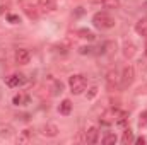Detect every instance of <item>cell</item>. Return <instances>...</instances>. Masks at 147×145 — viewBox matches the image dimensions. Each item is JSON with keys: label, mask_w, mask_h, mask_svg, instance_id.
Returning <instances> with one entry per match:
<instances>
[{"label": "cell", "mask_w": 147, "mask_h": 145, "mask_svg": "<svg viewBox=\"0 0 147 145\" xmlns=\"http://www.w3.org/2000/svg\"><path fill=\"white\" fill-rule=\"evenodd\" d=\"M142 9H144V12L147 14V2H144V5H142Z\"/></svg>", "instance_id": "obj_26"}, {"label": "cell", "mask_w": 147, "mask_h": 145, "mask_svg": "<svg viewBox=\"0 0 147 145\" xmlns=\"http://www.w3.org/2000/svg\"><path fill=\"white\" fill-rule=\"evenodd\" d=\"M41 130H43L41 133H43L45 137H50V138L57 137V135H58V132H60V130H58V126H57V125H53V123H46Z\"/></svg>", "instance_id": "obj_8"}, {"label": "cell", "mask_w": 147, "mask_h": 145, "mask_svg": "<svg viewBox=\"0 0 147 145\" xmlns=\"http://www.w3.org/2000/svg\"><path fill=\"white\" fill-rule=\"evenodd\" d=\"M12 103H14V106H26V104L29 103V96L24 94V92H19V94L14 96Z\"/></svg>", "instance_id": "obj_11"}, {"label": "cell", "mask_w": 147, "mask_h": 145, "mask_svg": "<svg viewBox=\"0 0 147 145\" xmlns=\"http://www.w3.org/2000/svg\"><path fill=\"white\" fill-rule=\"evenodd\" d=\"M135 31H137V34L147 38V17L139 19V21L135 22Z\"/></svg>", "instance_id": "obj_10"}, {"label": "cell", "mask_w": 147, "mask_h": 145, "mask_svg": "<svg viewBox=\"0 0 147 145\" xmlns=\"http://www.w3.org/2000/svg\"><path fill=\"white\" fill-rule=\"evenodd\" d=\"M134 142V132L130 130V128H125V132H123V137H121V144H132Z\"/></svg>", "instance_id": "obj_16"}, {"label": "cell", "mask_w": 147, "mask_h": 145, "mask_svg": "<svg viewBox=\"0 0 147 145\" xmlns=\"http://www.w3.org/2000/svg\"><path fill=\"white\" fill-rule=\"evenodd\" d=\"M7 21H9L10 24H19V22H21L19 15H16V14H9V15H7Z\"/></svg>", "instance_id": "obj_22"}, {"label": "cell", "mask_w": 147, "mask_h": 145, "mask_svg": "<svg viewBox=\"0 0 147 145\" xmlns=\"http://www.w3.org/2000/svg\"><path fill=\"white\" fill-rule=\"evenodd\" d=\"M5 9H7V5H0V15L3 14V10H5Z\"/></svg>", "instance_id": "obj_25"}, {"label": "cell", "mask_w": 147, "mask_h": 145, "mask_svg": "<svg viewBox=\"0 0 147 145\" xmlns=\"http://www.w3.org/2000/svg\"><path fill=\"white\" fill-rule=\"evenodd\" d=\"M31 140H33V130H24V132L21 133V137L17 138V142H21V144L31 142Z\"/></svg>", "instance_id": "obj_15"}, {"label": "cell", "mask_w": 147, "mask_h": 145, "mask_svg": "<svg viewBox=\"0 0 147 145\" xmlns=\"http://www.w3.org/2000/svg\"><path fill=\"white\" fill-rule=\"evenodd\" d=\"M38 9L43 14H51L57 10V2L55 0H38Z\"/></svg>", "instance_id": "obj_4"}, {"label": "cell", "mask_w": 147, "mask_h": 145, "mask_svg": "<svg viewBox=\"0 0 147 145\" xmlns=\"http://www.w3.org/2000/svg\"><path fill=\"white\" fill-rule=\"evenodd\" d=\"M96 5L106 7V9H118L120 7V0H92Z\"/></svg>", "instance_id": "obj_12"}, {"label": "cell", "mask_w": 147, "mask_h": 145, "mask_svg": "<svg viewBox=\"0 0 147 145\" xmlns=\"http://www.w3.org/2000/svg\"><path fill=\"white\" fill-rule=\"evenodd\" d=\"M29 60H31V55H29L28 50L21 48V50L16 51V63H19V65H28Z\"/></svg>", "instance_id": "obj_5"}, {"label": "cell", "mask_w": 147, "mask_h": 145, "mask_svg": "<svg viewBox=\"0 0 147 145\" xmlns=\"http://www.w3.org/2000/svg\"><path fill=\"white\" fill-rule=\"evenodd\" d=\"M98 140H99V130L96 126L87 128V132H86V142L87 144H98Z\"/></svg>", "instance_id": "obj_7"}, {"label": "cell", "mask_w": 147, "mask_h": 145, "mask_svg": "<svg viewBox=\"0 0 147 145\" xmlns=\"http://www.w3.org/2000/svg\"><path fill=\"white\" fill-rule=\"evenodd\" d=\"M24 82H26L24 73H14V75H10V77L7 79V85H9V87H19V85H22Z\"/></svg>", "instance_id": "obj_6"}, {"label": "cell", "mask_w": 147, "mask_h": 145, "mask_svg": "<svg viewBox=\"0 0 147 145\" xmlns=\"http://www.w3.org/2000/svg\"><path fill=\"white\" fill-rule=\"evenodd\" d=\"M69 87H70L72 94H82L87 87V79L80 73H75L69 79Z\"/></svg>", "instance_id": "obj_2"}, {"label": "cell", "mask_w": 147, "mask_h": 145, "mask_svg": "<svg viewBox=\"0 0 147 145\" xmlns=\"http://www.w3.org/2000/svg\"><path fill=\"white\" fill-rule=\"evenodd\" d=\"M14 133V128L10 125H5V123H0V138H7Z\"/></svg>", "instance_id": "obj_14"}, {"label": "cell", "mask_w": 147, "mask_h": 145, "mask_svg": "<svg viewBox=\"0 0 147 145\" xmlns=\"http://www.w3.org/2000/svg\"><path fill=\"white\" fill-rule=\"evenodd\" d=\"M134 79H135V70H134V67L127 65V67L123 68V72H121V77H120L121 87H128V85H132Z\"/></svg>", "instance_id": "obj_3"}, {"label": "cell", "mask_w": 147, "mask_h": 145, "mask_svg": "<svg viewBox=\"0 0 147 145\" xmlns=\"http://www.w3.org/2000/svg\"><path fill=\"white\" fill-rule=\"evenodd\" d=\"M137 51V46L132 43V41H125L123 43V56L125 58H132Z\"/></svg>", "instance_id": "obj_9"}, {"label": "cell", "mask_w": 147, "mask_h": 145, "mask_svg": "<svg viewBox=\"0 0 147 145\" xmlns=\"http://www.w3.org/2000/svg\"><path fill=\"white\" fill-rule=\"evenodd\" d=\"M58 111H60V114H63V116L70 114V111H72V103H70V99H63V101L60 103V106H58Z\"/></svg>", "instance_id": "obj_13"}, {"label": "cell", "mask_w": 147, "mask_h": 145, "mask_svg": "<svg viewBox=\"0 0 147 145\" xmlns=\"http://www.w3.org/2000/svg\"><path fill=\"white\" fill-rule=\"evenodd\" d=\"M106 80H108V84H110V85H113V82H115V84H118L120 75L116 73V70H111V72L108 73V77H106Z\"/></svg>", "instance_id": "obj_20"}, {"label": "cell", "mask_w": 147, "mask_h": 145, "mask_svg": "<svg viewBox=\"0 0 147 145\" xmlns=\"http://www.w3.org/2000/svg\"><path fill=\"white\" fill-rule=\"evenodd\" d=\"M96 94H98V87H96V85H92V87L89 89V94H87V99H92V97H94Z\"/></svg>", "instance_id": "obj_23"}, {"label": "cell", "mask_w": 147, "mask_h": 145, "mask_svg": "<svg viewBox=\"0 0 147 145\" xmlns=\"http://www.w3.org/2000/svg\"><path fill=\"white\" fill-rule=\"evenodd\" d=\"M146 56H147V43H146Z\"/></svg>", "instance_id": "obj_27"}, {"label": "cell", "mask_w": 147, "mask_h": 145, "mask_svg": "<svg viewBox=\"0 0 147 145\" xmlns=\"http://www.w3.org/2000/svg\"><path fill=\"white\" fill-rule=\"evenodd\" d=\"M77 34L80 38H84V39H89V41H92L94 39V33L92 31H89V29H79L77 31Z\"/></svg>", "instance_id": "obj_18"}, {"label": "cell", "mask_w": 147, "mask_h": 145, "mask_svg": "<svg viewBox=\"0 0 147 145\" xmlns=\"http://www.w3.org/2000/svg\"><path fill=\"white\" fill-rule=\"evenodd\" d=\"M116 140H118V137L115 135V133H106L105 137H103V144L105 145H113V144H116Z\"/></svg>", "instance_id": "obj_17"}, {"label": "cell", "mask_w": 147, "mask_h": 145, "mask_svg": "<svg viewBox=\"0 0 147 145\" xmlns=\"http://www.w3.org/2000/svg\"><path fill=\"white\" fill-rule=\"evenodd\" d=\"M134 142H135L137 145H144V144L147 142V140L144 138V137H139V138H134Z\"/></svg>", "instance_id": "obj_24"}, {"label": "cell", "mask_w": 147, "mask_h": 145, "mask_svg": "<svg viewBox=\"0 0 147 145\" xmlns=\"http://www.w3.org/2000/svg\"><path fill=\"white\" fill-rule=\"evenodd\" d=\"M139 126L140 128H147V109L144 113H140V118H139Z\"/></svg>", "instance_id": "obj_21"}, {"label": "cell", "mask_w": 147, "mask_h": 145, "mask_svg": "<svg viewBox=\"0 0 147 145\" xmlns=\"http://www.w3.org/2000/svg\"><path fill=\"white\" fill-rule=\"evenodd\" d=\"M24 10H26V14H28L29 19H33V21H36L38 19V12L34 10V7H31V5H24Z\"/></svg>", "instance_id": "obj_19"}, {"label": "cell", "mask_w": 147, "mask_h": 145, "mask_svg": "<svg viewBox=\"0 0 147 145\" xmlns=\"http://www.w3.org/2000/svg\"><path fill=\"white\" fill-rule=\"evenodd\" d=\"M92 24L98 29H111V28H115L116 22L108 12H96L92 17Z\"/></svg>", "instance_id": "obj_1"}]
</instances>
